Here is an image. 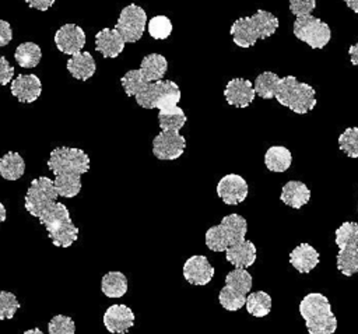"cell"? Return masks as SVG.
<instances>
[{
  "label": "cell",
  "instance_id": "obj_1",
  "mask_svg": "<svg viewBox=\"0 0 358 334\" xmlns=\"http://www.w3.org/2000/svg\"><path fill=\"white\" fill-rule=\"evenodd\" d=\"M59 193L48 176L34 179L25 194V210L45 226L56 247H70L78 238V228L63 203H57Z\"/></svg>",
  "mask_w": 358,
  "mask_h": 334
},
{
  "label": "cell",
  "instance_id": "obj_2",
  "mask_svg": "<svg viewBox=\"0 0 358 334\" xmlns=\"http://www.w3.org/2000/svg\"><path fill=\"white\" fill-rule=\"evenodd\" d=\"M46 164L55 175L53 183L59 196L76 197L81 190V176L90 170L88 154L74 147H57Z\"/></svg>",
  "mask_w": 358,
  "mask_h": 334
},
{
  "label": "cell",
  "instance_id": "obj_3",
  "mask_svg": "<svg viewBox=\"0 0 358 334\" xmlns=\"http://www.w3.org/2000/svg\"><path fill=\"white\" fill-rule=\"evenodd\" d=\"M299 313L309 334H334L337 330V319L331 305L327 296L320 292L305 295L299 303Z\"/></svg>",
  "mask_w": 358,
  "mask_h": 334
},
{
  "label": "cell",
  "instance_id": "obj_4",
  "mask_svg": "<svg viewBox=\"0 0 358 334\" xmlns=\"http://www.w3.org/2000/svg\"><path fill=\"white\" fill-rule=\"evenodd\" d=\"M274 98L280 105L298 115H305L316 106V91L308 82H301L294 75L280 78Z\"/></svg>",
  "mask_w": 358,
  "mask_h": 334
},
{
  "label": "cell",
  "instance_id": "obj_5",
  "mask_svg": "<svg viewBox=\"0 0 358 334\" xmlns=\"http://www.w3.org/2000/svg\"><path fill=\"white\" fill-rule=\"evenodd\" d=\"M248 222L239 214L225 215L218 225L207 229L204 242L211 252H225L229 246L246 239Z\"/></svg>",
  "mask_w": 358,
  "mask_h": 334
},
{
  "label": "cell",
  "instance_id": "obj_6",
  "mask_svg": "<svg viewBox=\"0 0 358 334\" xmlns=\"http://www.w3.org/2000/svg\"><path fill=\"white\" fill-rule=\"evenodd\" d=\"M138 106L144 109H166L176 106L180 101L179 85L171 80H159L150 82L136 96Z\"/></svg>",
  "mask_w": 358,
  "mask_h": 334
},
{
  "label": "cell",
  "instance_id": "obj_7",
  "mask_svg": "<svg viewBox=\"0 0 358 334\" xmlns=\"http://www.w3.org/2000/svg\"><path fill=\"white\" fill-rule=\"evenodd\" d=\"M294 35L309 45L312 49H323L331 39V31L327 22L312 14L296 17L292 25Z\"/></svg>",
  "mask_w": 358,
  "mask_h": 334
},
{
  "label": "cell",
  "instance_id": "obj_8",
  "mask_svg": "<svg viewBox=\"0 0 358 334\" xmlns=\"http://www.w3.org/2000/svg\"><path fill=\"white\" fill-rule=\"evenodd\" d=\"M147 27V14L143 7L131 3L122 8L115 29L123 36L126 43H134L141 39Z\"/></svg>",
  "mask_w": 358,
  "mask_h": 334
},
{
  "label": "cell",
  "instance_id": "obj_9",
  "mask_svg": "<svg viewBox=\"0 0 358 334\" xmlns=\"http://www.w3.org/2000/svg\"><path fill=\"white\" fill-rule=\"evenodd\" d=\"M186 148V140L179 131H162L152 140V154L161 161L178 159Z\"/></svg>",
  "mask_w": 358,
  "mask_h": 334
},
{
  "label": "cell",
  "instance_id": "obj_10",
  "mask_svg": "<svg viewBox=\"0 0 358 334\" xmlns=\"http://www.w3.org/2000/svg\"><path fill=\"white\" fill-rule=\"evenodd\" d=\"M249 193L246 180L238 173H228L217 183V194L227 205L241 204Z\"/></svg>",
  "mask_w": 358,
  "mask_h": 334
},
{
  "label": "cell",
  "instance_id": "obj_11",
  "mask_svg": "<svg viewBox=\"0 0 358 334\" xmlns=\"http://www.w3.org/2000/svg\"><path fill=\"white\" fill-rule=\"evenodd\" d=\"M53 41L57 50L73 56L83 50L85 45V32L80 25L67 22L56 31Z\"/></svg>",
  "mask_w": 358,
  "mask_h": 334
},
{
  "label": "cell",
  "instance_id": "obj_12",
  "mask_svg": "<svg viewBox=\"0 0 358 334\" xmlns=\"http://www.w3.org/2000/svg\"><path fill=\"white\" fill-rule=\"evenodd\" d=\"M224 96L228 105L235 108H248L256 96L253 82L250 80L236 77L227 82L224 89Z\"/></svg>",
  "mask_w": 358,
  "mask_h": 334
},
{
  "label": "cell",
  "instance_id": "obj_13",
  "mask_svg": "<svg viewBox=\"0 0 358 334\" xmlns=\"http://www.w3.org/2000/svg\"><path fill=\"white\" fill-rule=\"evenodd\" d=\"M183 277L192 285H207L214 277V267L203 254L190 256L183 264Z\"/></svg>",
  "mask_w": 358,
  "mask_h": 334
},
{
  "label": "cell",
  "instance_id": "obj_14",
  "mask_svg": "<svg viewBox=\"0 0 358 334\" xmlns=\"http://www.w3.org/2000/svg\"><path fill=\"white\" fill-rule=\"evenodd\" d=\"M134 313L126 305H112L103 313V326L112 334H126L134 326Z\"/></svg>",
  "mask_w": 358,
  "mask_h": 334
},
{
  "label": "cell",
  "instance_id": "obj_15",
  "mask_svg": "<svg viewBox=\"0 0 358 334\" xmlns=\"http://www.w3.org/2000/svg\"><path fill=\"white\" fill-rule=\"evenodd\" d=\"M11 94L21 103H32L42 94V82L35 74H18L11 81Z\"/></svg>",
  "mask_w": 358,
  "mask_h": 334
},
{
  "label": "cell",
  "instance_id": "obj_16",
  "mask_svg": "<svg viewBox=\"0 0 358 334\" xmlns=\"http://www.w3.org/2000/svg\"><path fill=\"white\" fill-rule=\"evenodd\" d=\"M124 39L123 36L113 28H102L95 35V50L102 53L103 57L115 59L117 57L124 49Z\"/></svg>",
  "mask_w": 358,
  "mask_h": 334
},
{
  "label": "cell",
  "instance_id": "obj_17",
  "mask_svg": "<svg viewBox=\"0 0 358 334\" xmlns=\"http://www.w3.org/2000/svg\"><path fill=\"white\" fill-rule=\"evenodd\" d=\"M257 257V249L250 240H241L225 250V259L235 268H248L253 266Z\"/></svg>",
  "mask_w": 358,
  "mask_h": 334
},
{
  "label": "cell",
  "instance_id": "obj_18",
  "mask_svg": "<svg viewBox=\"0 0 358 334\" xmlns=\"http://www.w3.org/2000/svg\"><path fill=\"white\" fill-rule=\"evenodd\" d=\"M319 252L309 243L303 242L292 249L289 253L291 266L301 274L310 273L319 264Z\"/></svg>",
  "mask_w": 358,
  "mask_h": 334
},
{
  "label": "cell",
  "instance_id": "obj_19",
  "mask_svg": "<svg viewBox=\"0 0 358 334\" xmlns=\"http://www.w3.org/2000/svg\"><path fill=\"white\" fill-rule=\"evenodd\" d=\"M229 34L234 39V43L239 48H250L259 41L257 31L250 15L235 20V22L231 25Z\"/></svg>",
  "mask_w": 358,
  "mask_h": 334
},
{
  "label": "cell",
  "instance_id": "obj_20",
  "mask_svg": "<svg viewBox=\"0 0 358 334\" xmlns=\"http://www.w3.org/2000/svg\"><path fill=\"white\" fill-rule=\"evenodd\" d=\"M67 71L80 81H87L95 74L96 63L90 52H78L73 55L66 63Z\"/></svg>",
  "mask_w": 358,
  "mask_h": 334
},
{
  "label": "cell",
  "instance_id": "obj_21",
  "mask_svg": "<svg viewBox=\"0 0 358 334\" xmlns=\"http://www.w3.org/2000/svg\"><path fill=\"white\" fill-rule=\"evenodd\" d=\"M280 198L285 205L298 210L308 204L310 200V190L303 182L289 180L282 186Z\"/></svg>",
  "mask_w": 358,
  "mask_h": 334
},
{
  "label": "cell",
  "instance_id": "obj_22",
  "mask_svg": "<svg viewBox=\"0 0 358 334\" xmlns=\"http://www.w3.org/2000/svg\"><path fill=\"white\" fill-rule=\"evenodd\" d=\"M292 162L291 151L284 145H271L264 154V165L268 170L275 173L285 172Z\"/></svg>",
  "mask_w": 358,
  "mask_h": 334
},
{
  "label": "cell",
  "instance_id": "obj_23",
  "mask_svg": "<svg viewBox=\"0 0 358 334\" xmlns=\"http://www.w3.org/2000/svg\"><path fill=\"white\" fill-rule=\"evenodd\" d=\"M140 70L150 82L159 81L164 78L168 70V61L159 53H150L143 57L140 63Z\"/></svg>",
  "mask_w": 358,
  "mask_h": 334
},
{
  "label": "cell",
  "instance_id": "obj_24",
  "mask_svg": "<svg viewBox=\"0 0 358 334\" xmlns=\"http://www.w3.org/2000/svg\"><path fill=\"white\" fill-rule=\"evenodd\" d=\"M25 172V161L17 151H8L0 157V176L6 180H17Z\"/></svg>",
  "mask_w": 358,
  "mask_h": 334
},
{
  "label": "cell",
  "instance_id": "obj_25",
  "mask_svg": "<svg viewBox=\"0 0 358 334\" xmlns=\"http://www.w3.org/2000/svg\"><path fill=\"white\" fill-rule=\"evenodd\" d=\"M129 288L127 278L120 271H109L101 279V291L108 298H122Z\"/></svg>",
  "mask_w": 358,
  "mask_h": 334
},
{
  "label": "cell",
  "instance_id": "obj_26",
  "mask_svg": "<svg viewBox=\"0 0 358 334\" xmlns=\"http://www.w3.org/2000/svg\"><path fill=\"white\" fill-rule=\"evenodd\" d=\"M14 59L20 67L34 68L42 59V50L35 42H22L14 52Z\"/></svg>",
  "mask_w": 358,
  "mask_h": 334
},
{
  "label": "cell",
  "instance_id": "obj_27",
  "mask_svg": "<svg viewBox=\"0 0 358 334\" xmlns=\"http://www.w3.org/2000/svg\"><path fill=\"white\" fill-rule=\"evenodd\" d=\"M187 122V117L182 108L172 106L166 109H161L158 112V124L162 131H179L185 123Z\"/></svg>",
  "mask_w": 358,
  "mask_h": 334
},
{
  "label": "cell",
  "instance_id": "obj_28",
  "mask_svg": "<svg viewBox=\"0 0 358 334\" xmlns=\"http://www.w3.org/2000/svg\"><path fill=\"white\" fill-rule=\"evenodd\" d=\"M250 18L256 27L259 39H266V38L271 36L277 31L278 24H280L278 18L273 13L262 10V8H259L255 14H252Z\"/></svg>",
  "mask_w": 358,
  "mask_h": 334
},
{
  "label": "cell",
  "instance_id": "obj_29",
  "mask_svg": "<svg viewBox=\"0 0 358 334\" xmlns=\"http://www.w3.org/2000/svg\"><path fill=\"white\" fill-rule=\"evenodd\" d=\"M336 264L337 270L345 277L358 274V246H347L338 249Z\"/></svg>",
  "mask_w": 358,
  "mask_h": 334
},
{
  "label": "cell",
  "instance_id": "obj_30",
  "mask_svg": "<svg viewBox=\"0 0 358 334\" xmlns=\"http://www.w3.org/2000/svg\"><path fill=\"white\" fill-rule=\"evenodd\" d=\"M246 310L255 317H266L271 310V296L264 291H256L246 296Z\"/></svg>",
  "mask_w": 358,
  "mask_h": 334
},
{
  "label": "cell",
  "instance_id": "obj_31",
  "mask_svg": "<svg viewBox=\"0 0 358 334\" xmlns=\"http://www.w3.org/2000/svg\"><path fill=\"white\" fill-rule=\"evenodd\" d=\"M278 82H280V77L275 73H273V71H263V73H260L256 77L255 82H253L256 95L263 98V99L274 98L277 87H278Z\"/></svg>",
  "mask_w": 358,
  "mask_h": 334
},
{
  "label": "cell",
  "instance_id": "obj_32",
  "mask_svg": "<svg viewBox=\"0 0 358 334\" xmlns=\"http://www.w3.org/2000/svg\"><path fill=\"white\" fill-rule=\"evenodd\" d=\"M252 282V275L246 271V268H234L225 275V285L234 292L242 295H248L250 292Z\"/></svg>",
  "mask_w": 358,
  "mask_h": 334
},
{
  "label": "cell",
  "instance_id": "obj_33",
  "mask_svg": "<svg viewBox=\"0 0 358 334\" xmlns=\"http://www.w3.org/2000/svg\"><path fill=\"white\" fill-rule=\"evenodd\" d=\"M120 84L127 96H136L150 84V81L144 77L140 68H134L123 74V77L120 78Z\"/></svg>",
  "mask_w": 358,
  "mask_h": 334
},
{
  "label": "cell",
  "instance_id": "obj_34",
  "mask_svg": "<svg viewBox=\"0 0 358 334\" xmlns=\"http://www.w3.org/2000/svg\"><path fill=\"white\" fill-rule=\"evenodd\" d=\"M336 245L338 249L347 246H358V224L357 222H343L336 229Z\"/></svg>",
  "mask_w": 358,
  "mask_h": 334
},
{
  "label": "cell",
  "instance_id": "obj_35",
  "mask_svg": "<svg viewBox=\"0 0 358 334\" xmlns=\"http://www.w3.org/2000/svg\"><path fill=\"white\" fill-rule=\"evenodd\" d=\"M340 150L350 158H358V127H347L338 136Z\"/></svg>",
  "mask_w": 358,
  "mask_h": 334
},
{
  "label": "cell",
  "instance_id": "obj_36",
  "mask_svg": "<svg viewBox=\"0 0 358 334\" xmlns=\"http://www.w3.org/2000/svg\"><path fill=\"white\" fill-rule=\"evenodd\" d=\"M148 34L154 39H166L172 34V22L166 15H155L147 22Z\"/></svg>",
  "mask_w": 358,
  "mask_h": 334
},
{
  "label": "cell",
  "instance_id": "obj_37",
  "mask_svg": "<svg viewBox=\"0 0 358 334\" xmlns=\"http://www.w3.org/2000/svg\"><path fill=\"white\" fill-rule=\"evenodd\" d=\"M218 302L220 305L228 310V312H236L246 303V295H239L228 289L225 285L221 288L218 293Z\"/></svg>",
  "mask_w": 358,
  "mask_h": 334
},
{
  "label": "cell",
  "instance_id": "obj_38",
  "mask_svg": "<svg viewBox=\"0 0 358 334\" xmlns=\"http://www.w3.org/2000/svg\"><path fill=\"white\" fill-rule=\"evenodd\" d=\"M21 307L17 296L8 291H0V320H10Z\"/></svg>",
  "mask_w": 358,
  "mask_h": 334
},
{
  "label": "cell",
  "instance_id": "obj_39",
  "mask_svg": "<svg viewBox=\"0 0 358 334\" xmlns=\"http://www.w3.org/2000/svg\"><path fill=\"white\" fill-rule=\"evenodd\" d=\"M49 334H74L76 323L71 317L64 314H56L48 323Z\"/></svg>",
  "mask_w": 358,
  "mask_h": 334
},
{
  "label": "cell",
  "instance_id": "obj_40",
  "mask_svg": "<svg viewBox=\"0 0 358 334\" xmlns=\"http://www.w3.org/2000/svg\"><path fill=\"white\" fill-rule=\"evenodd\" d=\"M316 8V0H289V11L295 17L309 15Z\"/></svg>",
  "mask_w": 358,
  "mask_h": 334
},
{
  "label": "cell",
  "instance_id": "obj_41",
  "mask_svg": "<svg viewBox=\"0 0 358 334\" xmlns=\"http://www.w3.org/2000/svg\"><path fill=\"white\" fill-rule=\"evenodd\" d=\"M14 77V67L10 64V61L0 56V87L7 85L10 81H13Z\"/></svg>",
  "mask_w": 358,
  "mask_h": 334
},
{
  "label": "cell",
  "instance_id": "obj_42",
  "mask_svg": "<svg viewBox=\"0 0 358 334\" xmlns=\"http://www.w3.org/2000/svg\"><path fill=\"white\" fill-rule=\"evenodd\" d=\"M13 39V31L10 22L6 20H0V48L6 46L11 42Z\"/></svg>",
  "mask_w": 358,
  "mask_h": 334
},
{
  "label": "cell",
  "instance_id": "obj_43",
  "mask_svg": "<svg viewBox=\"0 0 358 334\" xmlns=\"http://www.w3.org/2000/svg\"><path fill=\"white\" fill-rule=\"evenodd\" d=\"M25 3L31 8H35L39 11H46L55 4V0H25Z\"/></svg>",
  "mask_w": 358,
  "mask_h": 334
},
{
  "label": "cell",
  "instance_id": "obj_44",
  "mask_svg": "<svg viewBox=\"0 0 358 334\" xmlns=\"http://www.w3.org/2000/svg\"><path fill=\"white\" fill-rule=\"evenodd\" d=\"M348 55H350V60H351V64L358 67V42L351 45L348 48Z\"/></svg>",
  "mask_w": 358,
  "mask_h": 334
},
{
  "label": "cell",
  "instance_id": "obj_45",
  "mask_svg": "<svg viewBox=\"0 0 358 334\" xmlns=\"http://www.w3.org/2000/svg\"><path fill=\"white\" fill-rule=\"evenodd\" d=\"M344 1L348 8H351L354 13L358 14V0H344Z\"/></svg>",
  "mask_w": 358,
  "mask_h": 334
},
{
  "label": "cell",
  "instance_id": "obj_46",
  "mask_svg": "<svg viewBox=\"0 0 358 334\" xmlns=\"http://www.w3.org/2000/svg\"><path fill=\"white\" fill-rule=\"evenodd\" d=\"M6 218H7V211H6L4 204L0 201V224H1V222H4V221H6Z\"/></svg>",
  "mask_w": 358,
  "mask_h": 334
},
{
  "label": "cell",
  "instance_id": "obj_47",
  "mask_svg": "<svg viewBox=\"0 0 358 334\" xmlns=\"http://www.w3.org/2000/svg\"><path fill=\"white\" fill-rule=\"evenodd\" d=\"M22 334H43V331H41L39 328H31V330L24 331Z\"/></svg>",
  "mask_w": 358,
  "mask_h": 334
},
{
  "label": "cell",
  "instance_id": "obj_48",
  "mask_svg": "<svg viewBox=\"0 0 358 334\" xmlns=\"http://www.w3.org/2000/svg\"><path fill=\"white\" fill-rule=\"evenodd\" d=\"M357 211H358V204H357Z\"/></svg>",
  "mask_w": 358,
  "mask_h": 334
}]
</instances>
